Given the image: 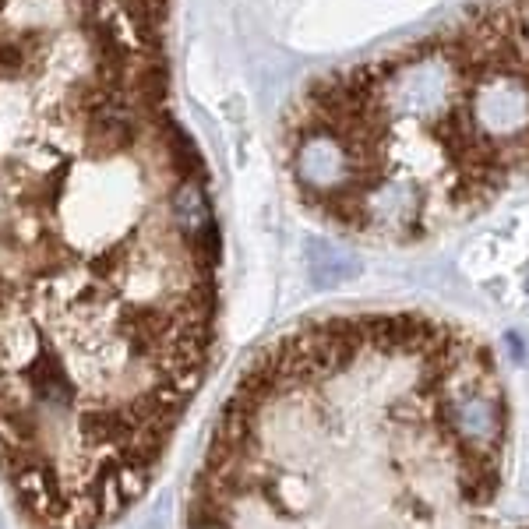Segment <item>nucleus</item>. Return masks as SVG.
<instances>
[{
    "label": "nucleus",
    "instance_id": "obj_1",
    "mask_svg": "<svg viewBox=\"0 0 529 529\" xmlns=\"http://www.w3.org/2000/svg\"><path fill=\"white\" fill-rule=\"evenodd\" d=\"M216 339L219 233L159 50L0 39V480L22 519H124Z\"/></svg>",
    "mask_w": 529,
    "mask_h": 529
},
{
    "label": "nucleus",
    "instance_id": "obj_2",
    "mask_svg": "<svg viewBox=\"0 0 529 529\" xmlns=\"http://www.w3.org/2000/svg\"><path fill=\"white\" fill-rule=\"evenodd\" d=\"M300 202L325 223L410 244L529 177V18L484 11L452 36L321 78L283 131Z\"/></svg>",
    "mask_w": 529,
    "mask_h": 529
}]
</instances>
